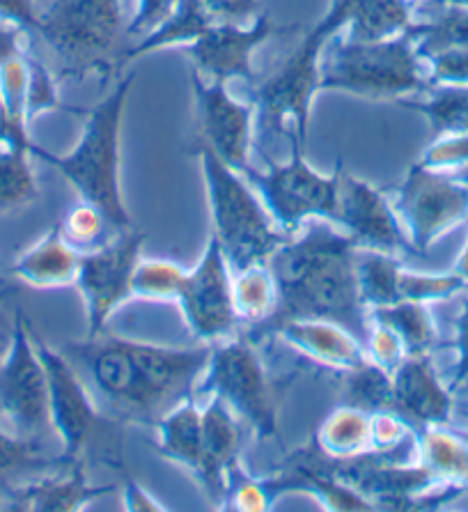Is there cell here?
I'll return each mask as SVG.
<instances>
[{"mask_svg": "<svg viewBox=\"0 0 468 512\" xmlns=\"http://www.w3.org/2000/svg\"><path fill=\"white\" fill-rule=\"evenodd\" d=\"M358 246L347 232L312 219L296 239L292 235L267 260L278 290L273 315L260 327L246 329L255 343L276 333L292 320H326L345 327L365 345L370 333V310L363 304L356 276Z\"/></svg>", "mask_w": 468, "mask_h": 512, "instance_id": "6da1fadb", "label": "cell"}, {"mask_svg": "<svg viewBox=\"0 0 468 512\" xmlns=\"http://www.w3.org/2000/svg\"><path fill=\"white\" fill-rule=\"evenodd\" d=\"M134 83L136 72L120 76L111 95L85 113L83 134L69 154H51L37 143L30 147V154L56 168L81 200L104 212L117 235L134 230L120 186V129Z\"/></svg>", "mask_w": 468, "mask_h": 512, "instance_id": "7a4b0ae2", "label": "cell"}, {"mask_svg": "<svg viewBox=\"0 0 468 512\" xmlns=\"http://www.w3.org/2000/svg\"><path fill=\"white\" fill-rule=\"evenodd\" d=\"M195 154L205 177L212 237L221 244L230 269L237 274L246 267L264 265L290 235L273 221L246 177L218 159L200 138L195 141Z\"/></svg>", "mask_w": 468, "mask_h": 512, "instance_id": "3957f363", "label": "cell"}, {"mask_svg": "<svg viewBox=\"0 0 468 512\" xmlns=\"http://www.w3.org/2000/svg\"><path fill=\"white\" fill-rule=\"evenodd\" d=\"M127 26L122 0H39L35 35L60 58L62 76L106 79L122 69Z\"/></svg>", "mask_w": 468, "mask_h": 512, "instance_id": "277c9868", "label": "cell"}, {"mask_svg": "<svg viewBox=\"0 0 468 512\" xmlns=\"http://www.w3.org/2000/svg\"><path fill=\"white\" fill-rule=\"evenodd\" d=\"M326 46L329 56L319 65V90L400 102L407 95L432 88L423 72V56L409 30L379 42L340 40L335 35Z\"/></svg>", "mask_w": 468, "mask_h": 512, "instance_id": "5b68a950", "label": "cell"}, {"mask_svg": "<svg viewBox=\"0 0 468 512\" xmlns=\"http://www.w3.org/2000/svg\"><path fill=\"white\" fill-rule=\"evenodd\" d=\"M347 21L349 0H333L329 12L312 26L283 67L255 85L253 97L262 134L285 136L287 141L296 138L306 147L312 99L319 92L322 53Z\"/></svg>", "mask_w": 468, "mask_h": 512, "instance_id": "8992f818", "label": "cell"}, {"mask_svg": "<svg viewBox=\"0 0 468 512\" xmlns=\"http://www.w3.org/2000/svg\"><path fill=\"white\" fill-rule=\"evenodd\" d=\"M198 389L221 398L260 441L278 437L276 391L255 345L246 336L228 338L212 347Z\"/></svg>", "mask_w": 468, "mask_h": 512, "instance_id": "52a82bcc", "label": "cell"}, {"mask_svg": "<svg viewBox=\"0 0 468 512\" xmlns=\"http://www.w3.org/2000/svg\"><path fill=\"white\" fill-rule=\"evenodd\" d=\"M290 147L292 157L287 164L271 166L269 173H260L251 166L244 177L255 186L273 221L287 235H294L312 219L338 226L342 161L331 175H322L303 159V145L296 138H290Z\"/></svg>", "mask_w": 468, "mask_h": 512, "instance_id": "ba28073f", "label": "cell"}, {"mask_svg": "<svg viewBox=\"0 0 468 512\" xmlns=\"http://www.w3.org/2000/svg\"><path fill=\"white\" fill-rule=\"evenodd\" d=\"M0 425L37 444L53 432L46 370L37 354L33 327L21 308L14 310L10 345L0 359Z\"/></svg>", "mask_w": 468, "mask_h": 512, "instance_id": "9c48e42d", "label": "cell"}, {"mask_svg": "<svg viewBox=\"0 0 468 512\" xmlns=\"http://www.w3.org/2000/svg\"><path fill=\"white\" fill-rule=\"evenodd\" d=\"M62 352L88 384L97 405L108 409L113 418L122 423H156L143 379L129 352V338L101 333L88 336L83 343L65 345Z\"/></svg>", "mask_w": 468, "mask_h": 512, "instance_id": "30bf717a", "label": "cell"}, {"mask_svg": "<svg viewBox=\"0 0 468 512\" xmlns=\"http://www.w3.org/2000/svg\"><path fill=\"white\" fill-rule=\"evenodd\" d=\"M393 207L416 253H425L468 212V184L418 161L395 191Z\"/></svg>", "mask_w": 468, "mask_h": 512, "instance_id": "8fae6325", "label": "cell"}, {"mask_svg": "<svg viewBox=\"0 0 468 512\" xmlns=\"http://www.w3.org/2000/svg\"><path fill=\"white\" fill-rule=\"evenodd\" d=\"M33 340L46 370L51 425L60 444V457L69 462L83 460L101 425H106L104 416H101L95 395L83 382V377L78 375V370L67 359L65 352L51 349L37 336L35 329Z\"/></svg>", "mask_w": 468, "mask_h": 512, "instance_id": "7c38bea8", "label": "cell"}, {"mask_svg": "<svg viewBox=\"0 0 468 512\" xmlns=\"http://www.w3.org/2000/svg\"><path fill=\"white\" fill-rule=\"evenodd\" d=\"M145 235L138 230L120 232L95 251L81 253L76 287L83 294L88 336L106 333L111 317L134 297L131 278L140 262Z\"/></svg>", "mask_w": 468, "mask_h": 512, "instance_id": "4fadbf2b", "label": "cell"}, {"mask_svg": "<svg viewBox=\"0 0 468 512\" xmlns=\"http://www.w3.org/2000/svg\"><path fill=\"white\" fill-rule=\"evenodd\" d=\"M177 306L186 327L202 343H223L237 333L239 317L234 310L230 265L214 237L209 239L200 265L186 274Z\"/></svg>", "mask_w": 468, "mask_h": 512, "instance_id": "5bb4252c", "label": "cell"}, {"mask_svg": "<svg viewBox=\"0 0 468 512\" xmlns=\"http://www.w3.org/2000/svg\"><path fill=\"white\" fill-rule=\"evenodd\" d=\"M299 26H280L269 14H260L251 26H232V23H214L200 40L186 46L193 62V72L202 79L228 83L241 79L257 85L253 69V53L276 35L294 33Z\"/></svg>", "mask_w": 468, "mask_h": 512, "instance_id": "9a60e30c", "label": "cell"}, {"mask_svg": "<svg viewBox=\"0 0 468 512\" xmlns=\"http://www.w3.org/2000/svg\"><path fill=\"white\" fill-rule=\"evenodd\" d=\"M191 88L198 106V138L232 170L244 175L251 168L253 106L232 99L228 83L207 81L191 72Z\"/></svg>", "mask_w": 468, "mask_h": 512, "instance_id": "2e32d148", "label": "cell"}, {"mask_svg": "<svg viewBox=\"0 0 468 512\" xmlns=\"http://www.w3.org/2000/svg\"><path fill=\"white\" fill-rule=\"evenodd\" d=\"M338 226L345 228L354 244L363 251H379L395 258L404 253H416L393 203L370 182L349 175L345 168L340 175Z\"/></svg>", "mask_w": 468, "mask_h": 512, "instance_id": "e0dca14e", "label": "cell"}, {"mask_svg": "<svg viewBox=\"0 0 468 512\" xmlns=\"http://www.w3.org/2000/svg\"><path fill=\"white\" fill-rule=\"evenodd\" d=\"M111 492H115V485L92 483L85 473L83 460H65L56 469L12 490L0 503V508L23 512H76Z\"/></svg>", "mask_w": 468, "mask_h": 512, "instance_id": "ac0fdd59", "label": "cell"}, {"mask_svg": "<svg viewBox=\"0 0 468 512\" xmlns=\"http://www.w3.org/2000/svg\"><path fill=\"white\" fill-rule=\"evenodd\" d=\"M393 411L413 430L450 421L452 393L443 389L429 354H407L393 372Z\"/></svg>", "mask_w": 468, "mask_h": 512, "instance_id": "d6986e66", "label": "cell"}, {"mask_svg": "<svg viewBox=\"0 0 468 512\" xmlns=\"http://www.w3.org/2000/svg\"><path fill=\"white\" fill-rule=\"evenodd\" d=\"M273 336L290 345L308 359L333 370H354L368 359L365 345L345 327L326 320H292L280 324Z\"/></svg>", "mask_w": 468, "mask_h": 512, "instance_id": "ffe728a7", "label": "cell"}, {"mask_svg": "<svg viewBox=\"0 0 468 512\" xmlns=\"http://www.w3.org/2000/svg\"><path fill=\"white\" fill-rule=\"evenodd\" d=\"M154 428V446L159 455L191 471L200 485L205 483L207 457L205 439H202V409H198L195 400L179 402L154 423Z\"/></svg>", "mask_w": 468, "mask_h": 512, "instance_id": "44dd1931", "label": "cell"}, {"mask_svg": "<svg viewBox=\"0 0 468 512\" xmlns=\"http://www.w3.org/2000/svg\"><path fill=\"white\" fill-rule=\"evenodd\" d=\"M81 253L53 226L35 246L21 253L12 265V276L35 290H58L76 285Z\"/></svg>", "mask_w": 468, "mask_h": 512, "instance_id": "7402d4cb", "label": "cell"}, {"mask_svg": "<svg viewBox=\"0 0 468 512\" xmlns=\"http://www.w3.org/2000/svg\"><path fill=\"white\" fill-rule=\"evenodd\" d=\"M216 23L212 12L202 0H179L177 10L166 23L152 30L150 35L140 37L136 44L127 46L122 51L120 67L127 65L129 60L143 58L147 53H154L159 49H170V46H189L195 40H200Z\"/></svg>", "mask_w": 468, "mask_h": 512, "instance_id": "603a6c76", "label": "cell"}, {"mask_svg": "<svg viewBox=\"0 0 468 512\" xmlns=\"http://www.w3.org/2000/svg\"><path fill=\"white\" fill-rule=\"evenodd\" d=\"M413 26L409 0H349L347 40L379 42L404 35Z\"/></svg>", "mask_w": 468, "mask_h": 512, "instance_id": "cb8c5ba5", "label": "cell"}, {"mask_svg": "<svg viewBox=\"0 0 468 512\" xmlns=\"http://www.w3.org/2000/svg\"><path fill=\"white\" fill-rule=\"evenodd\" d=\"M315 446L326 457L347 460L372 451V414L363 409L335 407L315 434Z\"/></svg>", "mask_w": 468, "mask_h": 512, "instance_id": "d4e9b609", "label": "cell"}, {"mask_svg": "<svg viewBox=\"0 0 468 512\" xmlns=\"http://www.w3.org/2000/svg\"><path fill=\"white\" fill-rule=\"evenodd\" d=\"M65 460L44 453L42 444L21 439L0 425V503L19 485L56 469Z\"/></svg>", "mask_w": 468, "mask_h": 512, "instance_id": "484cf974", "label": "cell"}, {"mask_svg": "<svg viewBox=\"0 0 468 512\" xmlns=\"http://www.w3.org/2000/svg\"><path fill=\"white\" fill-rule=\"evenodd\" d=\"M232 294L239 324L253 329L267 322L278 304L276 281L267 262L237 271V276L232 278Z\"/></svg>", "mask_w": 468, "mask_h": 512, "instance_id": "4316f807", "label": "cell"}, {"mask_svg": "<svg viewBox=\"0 0 468 512\" xmlns=\"http://www.w3.org/2000/svg\"><path fill=\"white\" fill-rule=\"evenodd\" d=\"M400 271L402 260L395 255L379 251H363L358 248L356 255V276L358 290H361L363 304L372 308L393 306L400 301Z\"/></svg>", "mask_w": 468, "mask_h": 512, "instance_id": "83f0119b", "label": "cell"}, {"mask_svg": "<svg viewBox=\"0 0 468 512\" xmlns=\"http://www.w3.org/2000/svg\"><path fill=\"white\" fill-rule=\"evenodd\" d=\"M416 434L420 439V460L436 480L468 483V441L443 430L441 425H429Z\"/></svg>", "mask_w": 468, "mask_h": 512, "instance_id": "f1b7e54d", "label": "cell"}, {"mask_svg": "<svg viewBox=\"0 0 468 512\" xmlns=\"http://www.w3.org/2000/svg\"><path fill=\"white\" fill-rule=\"evenodd\" d=\"M370 320L384 322L397 333L407 354H429L436 343V327L427 304L418 301H397L393 306L370 310Z\"/></svg>", "mask_w": 468, "mask_h": 512, "instance_id": "f546056e", "label": "cell"}, {"mask_svg": "<svg viewBox=\"0 0 468 512\" xmlns=\"http://www.w3.org/2000/svg\"><path fill=\"white\" fill-rule=\"evenodd\" d=\"M441 12L432 14L425 21H413L409 33L416 40L418 53L423 58L443 49L468 51V7L446 0Z\"/></svg>", "mask_w": 468, "mask_h": 512, "instance_id": "4dcf8cb0", "label": "cell"}, {"mask_svg": "<svg viewBox=\"0 0 468 512\" xmlns=\"http://www.w3.org/2000/svg\"><path fill=\"white\" fill-rule=\"evenodd\" d=\"M30 147H0V214L19 212L39 198V186L30 166Z\"/></svg>", "mask_w": 468, "mask_h": 512, "instance_id": "1f68e13d", "label": "cell"}, {"mask_svg": "<svg viewBox=\"0 0 468 512\" xmlns=\"http://www.w3.org/2000/svg\"><path fill=\"white\" fill-rule=\"evenodd\" d=\"M427 102L400 99V106L423 113L434 134H468V85H436Z\"/></svg>", "mask_w": 468, "mask_h": 512, "instance_id": "d6a6232c", "label": "cell"}, {"mask_svg": "<svg viewBox=\"0 0 468 512\" xmlns=\"http://www.w3.org/2000/svg\"><path fill=\"white\" fill-rule=\"evenodd\" d=\"M342 400L345 405L377 414L393 411V375L377 363L365 361L363 366L342 372Z\"/></svg>", "mask_w": 468, "mask_h": 512, "instance_id": "836d02e7", "label": "cell"}, {"mask_svg": "<svg viewBox=\"0 0 468 512\" xmlns=\"http://www.w3.org/2000/svg\"><path fill=\"white\" fill-rule=\"evenodd\" d=\"M186 274L170 260H140L131 278V294L145 301H177Z\"/></svg>", "mask_w": 468, "mask_h": 512, "instance_id": "e575fe53", "label": "cell"}, {"mask_svg": "<svg viewBox=\"0 0 468 512\" xmlns=\"http://www.w3.org/2000/svg\"><path fill=\"white\" fill-rule=\"evenodd\" d=\"M58 226H60L62 237H65L78 253L95 251V248L106 244L108 239L117 235L104 216V212L95 205L85 203V200H81V203L69 209L65 219H62Z\"/></svg>", "mask_w": 468, "mask_h": 512, "instance_id": "d590c367", "label": "cell"}, {"mask_svg": "<svg viewBox=\"0 0 468 512\" xmlns=\"http://www.w3.org/2000/svg\"><path fill=\"white\" fill-rule=\"evenodd\" d=\"M65 108L58 95V81L42 60L28 56V90H26V122H35L42 113Z\"/></svg>", "mask_w": 468, "mask_h": 512, "instance_id": "8d00e7d4", "label": "cell"}, {"mask_svg": "<svg viewBox=\"0 0 468 512\" xmlns=\"http://www.w3.org/2000/svg\"><path fill=\"white\" fill-rule=\"evenodd\" d=\"M466 281L462 276H427V274H411V271H400V301H418V304H429V301L448 299L457 294Z\"/></svg>", "mask_w": 468, "mask_h": 512, "instance_id": "74e56055", "label": "cell"}, {"mask_svg": "<svg viewBox=\"0 0 468 512\" xmlns=\"http://www.w3.org/2000/svg\"><path fill=\"white\" fill-rule=\"evenodd\" d=\"M273 496L264 478H251L244 471L232 480L228 496H225L223 508L225 510H239V512H264L273 508Z\"/></svg>", "mask_w": 468, "mask_h": 512, "instance_id": "f35d334b", "label": "cell"}, {"mask_svg": "<svg viewBox=\"0 0 468 512\" xmlns=\"http://www.w3.org/2000/svg\"><path fill=\"white\" fill-rule=\"evenodd\" d=\"M365 352H368V359L372 363H377V366H381L388 372H393L397 366H400L404 356H407L402 340L397 338V333L390 327H386L384 322H377V320H370V333H368V340H365Z\"/></svg>", "mask_w": 468, "mask_h": 512, "instance_id": "ab89813d", "label": "cell"}, {"mask_svg": "<svg viewBox=\"0 0 468 512\" xmlns=\"http://www.w3.org/2000/svg\"><path fill=\"white\" fill-rule=\"evenodd\" d=\"M429 60V83L432 85H468V51L466 49H443L436 51Z\"/></svg>", "mask_w": 468, "mask_h": 512, "instance_id": "60d3db41", "label": "cell"}, {"mask_svg": "<svg viewBox=\"0 0 468 512\" xmlns=\"http://www.w3.org/2000/svg\"><path fill=\"white\" fill-rule=\"evenodd\" d=\"M420 164L434 170L462 168L468 164V134H448L427 147Z\"/></svg>", "mask_w": 468, "mask_h": 512, "instance_id": "b9f144b4", "label": "cell"}, {"mask_svg": "<svg viewBox=\"0 0 468 512\" xmlns=\"http://www.w3.org/2000/svg\"><path fill=\"white\" fill-rule=\"evenodd\" d=\"M179 0H138L136 14L127 26V37H145L166 23L177 10Z\"/></svg>", "mask_w": 468, "mask_h": 512, "instance_id": "7bdbcfd3", "label": "cell"}, {"mask_svg": "<svg viewBox=\"0 0 468 512\" xmlns=\"http://www.w3.org/2000/svg\"><path fill=\"white\" fill-rule=\"evenodd\" d=\"M409 425L395 411H377L372 414V451H397L409 434Z\"/></svg>", "mask_w": 468, "mask_h": 512, "instance_id": "ee69618b", "label": "cell"}, {"mask_svg": "<svg viewBox=\"0 0 468 512\" xmlns=\"http://www.w3.org/2000/svg\"><path fill=\"white\" fill-rule=\"evenodd\" d=\"M212 12L216 23H232V26H251L264 14L260 0H202Z\"/></svg>", "mask_w": 468, "mask_h": 512, "instance_id": "f6af8a7d", "label": "cell"}, {"mask_svg": "<svg viewBox=\"0 0 468 512\" xmlns=\"http://www.w3.org/2000/svg\"><path fill=\"white\" fill-rule=\"evenodd\" d=\"M39 0H0V23L21 28L23 33L37 30Z\"/></svg>", "mask_w": 468, "mask_h": 512, "instance_id": "bcb514c9", "label": "cell"}, {"mask_svg": "<svg viewBox=\"0 0 468 512\" xmlns=\"http://www.w3.org/2000/svg\"><path fill=\"white\" fill-rule=\"evenodd\" d=\"M122 510L127 512H163L168 506L156 501L154 496L145 490L143 485L134 478H127L122 483Z\"/></svg>", "mask_w": 468, "mask_h": 512, "instance_id": "7dc6e473", "label": "cell"}, {"mask_svg": "<svg viewBox=\"0 0 468 512\" xmlns=\"http://www.w3.org/2000/svg\"><path fill=\"white\" fill-rule=\"evenodd\" d=\"M457 352H459V363H457L455 379H452V391H455L457 386L468 377V301L457 320Z\"/></svg>", "mask_w": 468, "mask_h": 512, "instance_id": "c3c4849f", "label": "cell"}, {"mask_svg": "<svg viewBox=\"0 0 468 512\" xmlns=\"http://www.w3.org/2000/svg\"><path fill=\"white\" fill-rule=\"evenodd\" d=\"M5 145H26V147H30V145H33V141H30L28 129H21L12 122V118L5 111L3 99H0V147H5Z\"/></svg>", "mask_w": 468, "mask_h": 512, "instance_id": "681fc988", "label": "cell"}, {"mask_svg": "<svg viewBox=\"0 0 468 512\" xmlns=\"http://www.w3.org/2000/svg\"><path fill=\"white\" fill-rule=\"evenodd\" d=\"M457 274L464 278V281H468V246H466V251L462 253V258H459V262H457Z\"/></svg>", "mask_w": 468, "mask_h": 512, "instance_id": "f907efd6", "label": "cell"}, {"mask_svg": "<svg viewBox=\"0 0 468 512\" xmlns=\"http://www.w3.org/2000/svg\"><path fill=\"white\" fill-rule=\"evenodd\" d=\"M10 336H12V327H10V331L0 329V359H3L5 352H7V345H10Z\"/></svg>", "mask_w": 468, "mask_h": 512, "instance_id": "816d5d0a", "label": "cell"}, {"mask_svg": "<svg viewBox=\"0 0 468 512\" xmlns=\"http://www.w3.org/2000/svg\"><path fill=\"white\" fill-rule=\"evenodd\" d=\"M10 294H14V287H12V285H3V287H0V308L5 306V301L10 299Z\"/></svg>", "mask_w": 468, "mask_h": 512, "instance_id": "f5cc1de1", "label": "cell"}, {"mask_svg": "<svg viewBox=\"0 0 468 512\" xmlns=\"http://www.w3.org/2000/svg\"><path fill=\"white\" fill-rule=\"evenodd\" d=\"M455 391H462V402H466V414H468V377L464 379V382L462 384H459L457 386V389ZM455 391H452V393H455Z\"/></svg>", "mask_w": 468, "mask_h": 512, "instance_id": "db71d44e", "label": "cell"}, {"mask_svg": "<svg viewBox=\"0 0 468 512\" xmlns=\"http://www.w3.org/2000/svg\"><path fill=\"white\" fill-rule=\"evenodd\" d=\"M452 177H457L459 182H464V184H468V164L466 166H462L457 170V173H452Z\"/></svg>", "mask_w": 468, "mask_h": 512, "instance_id": "11a10c76", "label": "cell"}, {"mask_svg": "<svg viewBox=\"0 0 468 512\" xmlns=\"http://www.w3.org/2000/svg\"><path fill=\"white\" fill-rule=\"evenodd\" d=\"M452 3H459V5H466L468 7V0H452Z\"/></svg>", "mask_w": 468, "mask_h": 512, "instance_id": "9f6ffc18", "label": "cell"}, {"mask_svg": "<svg viewBox=\"0 0 468 512\" xmlns=\"http://www.w3.org/2000/svg\"><path fill=\"white\" fill-rule=\"evenodd\" d=\"M3 285H7V283H5V278H3V276H0V287H3Z\"/></svg>", "mask_w": 468, "mask_h": 512, "instance_id": "6f0895ef", "label": "cell"}]
</instances>
